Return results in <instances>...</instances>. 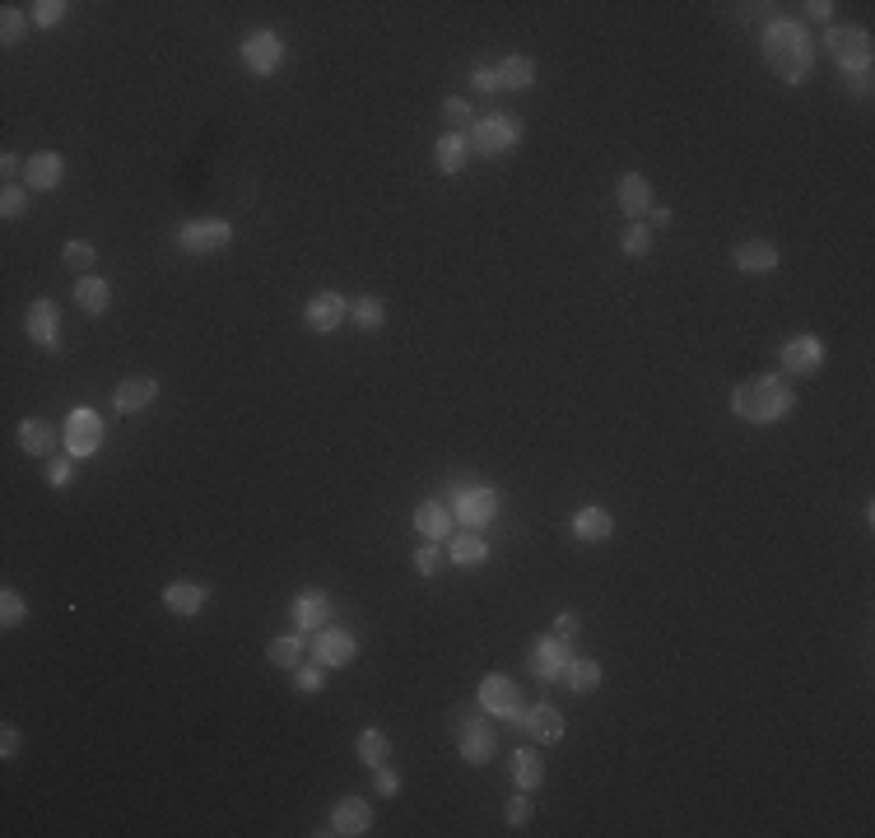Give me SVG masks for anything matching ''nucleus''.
<instances>
[{
    "instance_id": "39448f33",
    "label": "nucleus",
    "mask_w": 875,
    "mask_h": 838,
    "mask_svg": "<svg viewBox=\"0 0 875 838\" xmlns=\"http://www.w3.org/2000/svg\"><path fill=\"white\" fill-rule=\"evenodd\" d=\"M103 438H108V424H103V415L89 406L70 410L66 415V429H61V443H66L70 457H94L98 447H103Z\"/></svg>"
},
{
    "instance_id": "a18cd8bd",
    "label": "nucleus",
    "mask_w": 875,
    "mask_h": 838,
    "mask_svg": "<svg viewBox=\"0 0 875 838\" xmlns=\"http://www.w3.org/2000/svg\"><path fill=\"white\" fill-rule=\"evenodd\" d=\"M24 10L19 5H5V14H0V42H19L24 38Z\"/></svg>"
},
{
    "instance_id": "0eeeda50",
    "label": "nucleus",
    "mask_w": 875,
    "mask_h": 838,
    "mask_svg": "<svg viewBox=\"0 0 875 838\" xmlns=\"http://www.w3.org/2000/svg\"><path fill=\"white\" fill-rule=\"evenodd\" d=\"M499 517V494L489 485H466L457 494V522L466 531H480V527H489Z\"/></svg>"
},
{
    "instance_id": "f704fd0d",
    "label": "nucleus",
    "mask_w": 875,
    "mask_h": 838,
    "mask_svg": "<svg viewBox=\"0 0 875 838\" xmlns=\"http://www.w3.org/2000/svg\"><path fill=\"white\" fill-rule=\"evenodd\" d=\"M350 317L364 326V331H377V326L387 322V303H382V298H373V294H364L359 303H350Z\"/></svg>"
},
{
    "instance_id": "4468645a",
    "label": "nucleus",
    "mask_w": 875,
    "mask_h": 838,
    "mask_svg": "<svg viewBox=\"0 0 875 838\" xmlns=\"http://www.w3.org/2000/svg\"><path fill=\"white\" fill-rule=\"evenodd\" d=\"M24 331H28L33 345H42V350H61V326H56V303L52 298H38V303L24 312Z\"/></svg>"
},
{
    "instance_id": "20e7f679",
    "label": "nucleus",
    "mask_w": 875,
    "mask_h": 838,
    "mask_svg": "<svg viewBox=\"0 0 875 838\" xmlns=\"http://www.w3.org/2000/svg\"><path fill=\"white\" fill-rule=\"evenodd\" d=\"M466 140H471V154L499 159V154H508V149L522 140V117H508V112H494V117H475V126L466 131Z\"/></svg>"
},
{
    "instance_id": "a19ab883",
    "label": "nucleus",
    "mask_w": 875,
    "mask_h": 838,
    "mask_svg": "<svg viewBox=\"0 0 875 838\" xmlns=\"http://www.w3.org/2000/svg\"><path fill=\"white\" fill-rule=\"evenodd\" d=\"M531 815H536V806H531V797L517 787V797H508V806H503V820H508L512 829H522V825H531Z\"/></svg>"
},
{
    "instance_id": "b1692460",
    "label": "nucleus",
    "mask_w": 875,
    "mask_h": 838,
    "mask_svg": "<svg viewBox=\"0 0 875 838\" xmlns=\"http://www.w3.org/2000/svg\"><path fill=\"white\" fill-rule=\"evenodd\" d=\"M56 443H61V433H56L47 419H24V424H19V447H24L28 457H52Z\"/></svg>"
},
{
    "instance_id": "8fccbe9b",
    "label": "nucleus",
    "mask_w": 875,
    "mask_h": 838,
    "mask_svg": "<svg viewBox=\"0 0 875 838\" xmlns=\"http://www.w3.org/2000/svg\"><path fill=\"white\" fill-rule=\"evenodd\" d=\"M19 750H24V731H19V727H5V731H0V759H14Z\"/></svg>"
},
{
    "instance_id": "ddd939ff",
    "label": "nucleus",
    "mask_w": 875,
    "mask_h": 838,
    "mask_svg": "<svg viewBox=\"0 0 875 838\" xmlns=\"http://www.w3.org/2000/svg\"><path fill=\"white\" fill-rule=\"evenodd\" d=\"M568 662H573V652H568L564 638H554V634L536 638V648H531V671H536L540 680H564Z\"/></svg>"
},
{
    "instance_id": "72a5a7b5",
    "label": "nucleus",
    "mask_w": 875,
    "mask_h": 838,
    "mask_svg": "<svg viewBox=\"0 0 875 838\" xmlns=\"http://www.w3.org/2000/svg\"><path fill=\"white\" fill-rule=\"evenodd\" d=\"M266 657H270V666H298V657H303V638L298 634H280V638H270L266 643Z\"/></svg>"
},
{
    "instance_id": "a211bd4d",
    "label": "nucleus",
    "mask_w": 875,
    "mask_h": 838,
    "mask_svg": "<svg viewBox=\"0 0 875 838\" xmlns=\"http://www.w3.org/2000/svg\"><path fill=\"white\" fill-rule=\"evenodd\" d=\"M345 312H350V303L336 294V289H326V294H312L308 298V308H303V317H308L312 331H336L340 322H345Z\"/></svg>"
},
{
    "instance_id": "58836bf2",
    "label": "nucleus",
    "mask_w": 875,
    "mask_h": 838,
    "mask_svg": "<svg viewBox=\"0 0 875 838\" xmlns=\"http://www.w3.org/2000/svg\"><path fill=\"white\" fill-rule=\"evenodd\" d=\"M620 247H624V257H647V252H652V229H647V224H629Z\"/></svg>"
},
{
    "instance_id": "9b49d317",
    "label": "nucleus",
    "mask_w": 875,
    "mask_h": 838,
    "mask_svg": "<svg viewBox=\"0 0 875 838\" xmlns=\"http://www.w3.org/2000/svg\"><path fill=\"white\" fill-rule=\"evenodd\" d=\"M820 364H824L820 336H792L782 345V368H787L792 378H810V373H820Z\"/></svg>"
},
{
    "instance_id": "393cba45",
    "label": "nucleus",
    "mask_w": 875,
    "mask_h": 838,
    "mask_svg": "<svg viewBox=\"0 0 875 838\" xmlns=\"http://www.w3.org/2000/svg\"><path fill=\"white\" fill-rule=\"evenodd\" d=\"M466 159H471V140L461 136V131H447L438 145H433V163H438V173H461L466 168Z\"/></svg>"
},
{
    "instance_id": "2f4dec72",
    "label": "nucleus",
    "mask_w": 875,
    "mask_h": 838,
    "mask_svg": "<svg viewBox=\"0 0 875 838\" xmlns=\"http://www.w3.org/2000/svg\"><path fill=\"white\" fill-rule=\"evenodd\" d=\"M564 685L573 694H592L596 685H601V662H592V657H573L564 671Z\"/></svg>"
},
{
    "instance_id": "bb28decb",
    "label": "nucleus",
    "mask_w": 875,
    "mask_h": 838,
    "mask_svg": "<svg viewBox=\"0 0 875 838\" xmlns=\"http://www.w3.org/2000/svg\"><path fill=\"white\" fill-rule=\"evenodd\" d=\"M610 531H615V517L606 513V508H582V513H573V536L587 545H601L610 541Z\"/></svg>"
},
{
    "instance_id": "c756f323",
    "label": "nucleus",
    "mask_w": 875,
    "mask_h": 838,
    "mask_svg": "<svg viewBox=\"0 0 875 838\" xmlns=\"http://www.w3.org/2000/svg\"><path fill=\"white\" fill-rule=\"evenodd\" d=\"M512 783L522 787V792H536L545 783V759L536 750H512Z\"/></svg>"
},
{
    "instance_id": "1a4fd4ad",
    "label": "nucleus",
    "mask_w": 875,
    "mask_h": 838,
    "mask_svg": "<svg viewBox=\"0 0 875 838\" xmlns=\"http://www.w3.org/2000/svg\"><path fill=\"white\" fill-rule=\"evenodd\" d=\"M480 708L494 713V717H508V722H517V727H522V717H526L522 694H517V685H512L508 676H489L485 685H480Z\"/></svg>"
},
{
    "instance_id": "9d476101",
    "label": "nucleus",
    "mask_w": 875,
    "mask_h": 838,
    "mask_svg": "<svg viewBox=\"0 0 875 838\" xmlns=\"http://www.w3.org/2000/svg\"><path fill=\"white\" fill-rule=\"evenodd\" d=\"M354 657H359V643H354L350 629H317V638H312V662H322L326 671L331 666H350Z\"/></svg>"
},
{
    "instance_id": "423d86ee",
    "label": "nucleus",
    "mask_w": 875,
    "mask_h": 838,
    "mask_svg": "<svg viewBox=\"0 0 875 838\" xmlns=\"http://www.w3.org/2000/svg\"><path fill=\"white\" fill-rule=\"evenodd\" d=\"M233 243V229L224 219H187L177 229V247H187L196 257H210V252H224Z\"/></svg>"
},
{
    "instance_id": "412c9836",
    "label": "nucleus",
    "mask_w": 875,
    "mask_h": 838,
    "mask_svg": "<svg viewBox=\"0 0 875 838\" xmlns=\"http://www.w3.org/2000/svg\"><path fill=\"white\" fill-rule=\"evenodd\" d=\"M736 271H745V275L778 271V247L764 243V238H750V243H741V247H736Z\"/></svg>"
},
{
    "instance_id": "a878e982",
    "label": "nucleus",
    "mask_w": 875,
    "mask_h": 838,
    "mask_svg": "<svg viewBox=\"0 0 875 838\" xmlns=\"http://www.w3.org/2000/svg\"><path fill=\"white\" fill-rule=\"evenodd\" d=\"M415 531L424 536V541H447V536H452V513H447L438 499L419 503L415 508Z\"/></svg>"
},
{
    "instance_id": "7c9ffc66",
    "label": "nucleus",
    "mask_w": 875,
    "mask_h": 838,
    "mask_svg": "<svg viewBox=\"0 0 875 838\" xmlns=\"http://www.w3.org/2000/svg\"><path fill=\"white\" fill-rule=\"evenodd\" d=\"M494 75H499V89H531L536 84L531 56H503L499 66H494Z\"/></svg>"
},
{
    "instance_id": "7ed1b4c3",
    "label": "nucleus",
    "mask_w": 875,
    "mask_h": 838,
    "mask_svg": "<svg viewBox=\"0 0 875 838\" xmlns=\"http://www.w3.org/2000/svg\"><path fill=\"white\" fill-rule=\"evenodd\" d=\"M824 47L834 56V66L852 80V89L866 94L871 89V33L866 28H829Z\"/></svg>"
},
{
    "instance_id": "09e8293b",
    "label": "nucleus",
    "mask_w": 875,
    "mask_h": 838,
    "mask_svg": "<svg viewBox=\"0 0 875 838\" xmlns=\"http://www.w3.org/2000/svg\"><path fill=\"white\" fill-rule=\"evenodd\" d=\"M582 634V620L573 615V610H564L559 620H554V638H564V643H573V638Z\"/></svg>"
},
{
    "instance_id": "864d4df0",
    "label": "nucleus",
    "mask_w": 875,
    "mask_h": 838,
    "mask_svg": "<svg viewBox=\"0 0 875 838\" xmlns=\"http://www.w3.org/2000/svg\"><path fill=\"white\" fill-rule=\"evenodd\" d=\"M806 10H810V19H829L834 5H829V0H815V5H806Z\"/></svg>"
},
{
    "instance_id": "ea45409f",
    "label": "nucleus",
    "mask_w": 875,
    "mask_h": 838,
    "mask_svg": "<svg viewBox=\"0 0 875 838\" xmlns=\"http://www.w3.org/2000/svg\"><path fill=\"white\" fill-rule=\"evenodd\" d=\"M28 210V187H19V182H5V191H0V215L5 219H19Z\"/></svg>"
},
{
    "instance_id": "4c0bfd02",
    "label": "nucleus",
    "mask_w": 875,
    "mask_h": 838,
    "mask_svg": "<svg viewBox=\"0 0 875 838\" xmlns=\"http://www.w3.org/2000/svg\"><path fill=\"white\" fill-rule=\"evenodd\" d=\"M24 615H28V601L14 592V587H5V592H0V624L14 629V624H24Z\"/></svg>"
},
{
    "instance_id": "5701e85b",
    "label": "nucleus",
    "mask_w": 875,
    "mask_h": 838,
    "mask_svg": "<svg viewBox=\"0 0 875 838\" xmlns=\"http://www.w3.org/2000/svg\"><path fill=\"white\" fill-rule=\"evenodd\" d=\"M154 396H159V382L154 378H145V373H140V378H126L122 387H117V410H122V415H140V410L154 406Z\"/></svg>"
},
{
    "instance_id": "2eb2a0df",
    "label": "nucleus",
    "mask_w": 875,
    "mask_h": 838,
    "mask_svg": "<svg viewBox=\"0 0 875 838\" xmlns=\"http://www.w3.org/2000/svg\"><path fill=\"white\" fill-rule=\"evenodd\" d=\"M373 829V811H368L364 797H345L336 801V811H331V829L326 834H340V838H359Z\"/></svg>"
},
{
    "instance_id": "e433bc0d",
    "label": "nucleus",
    "mask_w": 875,
    "mask_h": 838,
    "mask_svg": "<svg viewBox=\"0 0 875 838\" xmlns=\"http://www.w3.org/2000/svg\"><path fill=\"white\" fill-rule=\"evenodd\" d=\"M443 122L452 126V131H461V136H466V131L475 126L471 103H466V98H447V103H443Z\"/></svg>"
},
{
    "instance_id": "603ef678",
    "label": "nucleus",
    "mask_w": 875,
    "mask_h": 838,
    "mask_svg": "<svg viewBox=\"0 0 875 838\" xmlns=\"http://www.w3.org/2000/svg\"><path fill=\"white\" fill-rule=\"evenodd\" d=\"M19 168H24V163H19V154H5V159H0V173L10 177V182L19 177Z\"/></svg>"
},
{
    "instance_id": "37998d69",
    "label": "nucleus",
    "mask_w": 875,
    "mask_h": 838,
    "mask_svg": "<svg viewBox=\"0 0 875 838\" xmlns=\"http://www.w3.org/2000/svg\"><path fill=\"white\" fill-rule=\"evenodd\" d=\"M66 14H70L66 0H38V5H33V24H38V28H56Z\"/></svg>"
},
{
    "instance_id": "5fc2aeb1",
    "label": "nucleus",
    "mask_w": 875,
    "mask_h": 838,
    "mask_svg": "<svg viewBox=\"0 0 875 838\" xmlns=\"http://www.w3.org/2000/svg\"><path fill=\"white\" fill-rule=\"evenodd\" d=\"M652 229H671V210H652Z\"/></svg>"
},
{
    "instance_id": "c85d7f7f",
    "label": "nucleus",
    "mask_w": 875,
    "mask_h": 838,
    "mask_svg": "<svg viewBox=\"0 0 875 838\" xmlns=\"http://www.w3.org/2000/svg\"><path fill=\"white\" fill-rule=\"evenodd\" d=\"M75 308H84L89 317H103V312L112 308L108 280H98V275H80V284H75Z\"/></svg>"
},
{
    "instance_id": "c03bdc74",
    "label": "nucleus",
    "mask_w": 875,
    "mask_h": 838,
    "mask_svg": "<svg viewBox=\"0 0 875 838\" xmlns=\"http://www.w3.org/2000/svg\"><path fill=\"white\" fill-rule=\"evenodd\" d=\"M326 666L322 662H312V666H298V676H294V690L298 694H317V690H326V676H322Z\"/></svg>"
},
{
    "instance_id": "3c124183",
    "label": "nucleus",
    "mask_w": 875,
    "mask_h": 838,
    "mask_svg": "<svg viewBox=\"0 0 875 838\" xmlns=\"http://www.w3.org/2000/svg\"><path fill=\"white\" fill-rule=\"evenodd\" d=\"M471 84L480 89V94H499V75H494L489 66H475L471 70Z\"/></svg>"
},
{
    "instance_id": "6ab92c4d",
    "label": "nucleus",
    "mask_w": 875,
    "mask_h": 838,
    "mask_svg": "<svg viewBox=\"0 0 875 838\" xmlns=\"http://www.w3.org/2000/svg\"><path fill=\"white\" fill-rule=\"evenodd\" d=\"M522 731H531L540 745H554V741H564V713L554 708L550 699L536 703V708H526L522 717Z\"/></svg>"
},
{
    "instance_id": "f3484780",
    "label": "nucleus",
    "mask_w": 875,
    "mask_h": 838,
    "mask_svg": "<svg viewBox=\"0 0 875 838\" xmlns=\"http://www.w3.org/2000/svg\"><path fill=\"white\" fill-rule=\"evenodd\" d=\"M457 745H461V759L480 769V764H489V759H494V727H489V722H480V717H471V722L457 731Z\"/></svg>"
},
{
    "instance_id": "c9c22d12",
    "label": "nucleus",
    "mask_w": 875,
    "mask_h": 838,
    "mask_svg": "<svg viewBox=\"0 0 875 838\" xmlns=\"http://www.w3.org/2000/svg\"><path fill=\"white\" fill-rule=\"evenodd\" d=\"M61 261H66V271H94V261H98V247L94 243H66L61 247Z\"/></svg>"
},
{
    "instance_id": "49530a36",
    "label": "nucleus",
    "mask_w": 875,
    "mask_h": 838,
    "mask_svg": "<svg viewBox=\"0 0 875 838\" xmlns=\"http://www.w3.org/2000/svg\"><path fill=\"white\" fill-rule=\"evenodd\" d=\"M70 480H75V466H70L66 457H47V485L56 489H66Z\"/></svg>"
},
{
    "instance_id": "de8ad7c7",
    "label": "nucleus",
    "mask_w": 875,
    "mask_h": 838,
    "mask_svg": "<svg viewBox=\"0 0 875 838\" xmlns=\"http://www.w3.org/2000/svg\"><path fill=\"white\" fill-rule=\"evenodd\" d=\"M373 787L382 792V797H396V792H401V773L387 769V764H377V769H373Z\"/></svg>"
},
{
    "instance_id": "4be33fe9",
    "label": "nucleus",
    "mask_w": 875,
    "mask_h": 838,
    "mask_svg": "<svg viewBox=\"0 0 875 838\" xmlns=\"http://www.w3.org/2000/svg\"><path fill=\"white\" fill-rule=\"evenodd\" d=\"M615 196H620L624 215H652V182L643 173H624L615 182Z\"/></svg>"
},
{
    "instance_id": "6e6552de",
    "label": "nucleus",
    "mask_w": 875,
    "mask_h": 838,
    "mask_svg": "<svg viewBox=\"0 0 875 838\" xmlns=\"http://www.w3.org/2000/svg\"><path fill=\"white\" fill-rule=\"evenodd\" d=\"M243 66L252 70V75H275V70L284 66V42H280V33H270V28H261V33H247V38H243Z\"/></svg>"
},
{
    "instance_id": "473e14b6",
    "label": "nucleus",
    "mask_w": 875,
    "mask_h": 838,
    "mask_svg": "<svg viewBox=\"0 0 875 838\" xmlns=\"http://www.w3.org/2000/svg\"><path fill=\"white\" fill-rule=\"evenodd\" d=\"M354 750H359V759H364L368 769H377V764H387V755H391V736L377 727H364L359 741H354Z\"/></svg>"
},
{
    "instance_id": "cd10ccee",
    "label": "nucleus",
    "mask_w": 875,
    "mask_h": 838,
    "mask_svg": "<svg viewBox=\"0 0 875 838\" xmlns=\"http://www.w3.org/2000/svg\"><path fill=\"white\" fill-rule=\"evenodd\" d=\"M447 559L461 568H480L489 559V541L480 531H461V536H452V545H447Z\"/></svg>"
},
{
    "instance_id": "aec40b11",
    "label": "nucleus",
    "mask_w": 875,
    "mask_h": 838,
    "mask_svg": "<svg viewBox=\"0 0 875 838\" xmlns=\"http://www.w3.org/2000/svg\"><path fill=\"white\" fill-rule=\"evenodd\" d=\"M205 601H210V587H205V582H168V587H163V606L173 610V615H196Z\"/></svg>"
},
{
    "instance_id": "79ce46f5",
    "label": "nucleus",
    "mask_w": 875,
    "mask_h": 838,
    "mask_svg": "<svg viewBox=\"0 0 875 838\" xmlns=\"http://www.w3.org/2000/svg\"><path fill=\"white\" fill-rule=\"evenodd\" d=\"M443 564H447V555L438 550V541H424V545H419L415 568L424 573V578H438V573H443Z\"/></svg>"
},
{
    "instance_id": "dca6fc26",
    "label": "nucleus",
    "mask_w": 875,
    "mask_h": 838,
    "mask_svg": "<svg viewBox=\"0 0 875 838\" xmlns=\"http://www.w3.org/2000/svg\"><path fill=\"white\" fill-rule=\"evenodd\" d=\"M61 177H66V159H61L56 149L28 154V163H24V187L28 191H52Z\"/></svg>"
},
{
    "instance_id": "f8f14e48",
    "label": "nucleus",
    "mask_w": 875,
    "mask_h": 838,
    "mask_svg": "<svg viewBox=\"0 0 875 838\" xmlns=\"http://www.w3.org/2000/svg\"><path fill=\"white\" fill-rule=\"evenodd\" d=\"M289 615H294L298 629H308V634H317V629H326L331 624V596L322 592V587H303V592L294 596V606H289Z\"/></svg>"
},
{
    "instance_id": "f257e3e1",
    "label": "nucleus",
    "mask_w": 875,
    "mask_h": 838,
    "mask_svg": "<svg viewBox=\"0 0 875 838\" xmlns=\"http://www.w3.org/2000/svg\"><path fill=\"white\" fill-rule=\"evenodd\" d=\"M764 61L782 84H801L810 75V66H815V42H810V33L801 24L778 19L764 33Z\"/></svg>"
},
{
    "instance_id": "f03ea898",
    "label": "nucleus",
    "mask_w": 875,
    "mask_h": 838,
    "mask_svg": "<svg viewBox=\"0 0 875 838\" xmlns=\"http://www.w3.org/2000/svg\"><path fill=\"white\" fill-rule=\"evenodd\" d=\"M796 406V392L782 378H750L731 392V410L750 424H778Z\"/></svg>"
}]
</instances>
